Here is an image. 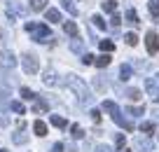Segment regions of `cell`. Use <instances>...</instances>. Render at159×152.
Wrapping results in <instances>:
<instances>
[{"label":"cell","mask_w":159,"mask_h":152,"mask_svg":"<svg viewBox=\"0 0 159 152\" xmlns=\"http://www.w3.org/2000/svg\"><path fill=\"white\" fill-rule=\"evenodd\" d=\"M26 30H28L30 35H33V40L35 42H40V38H45V40H52V33H49V28H47L45 24H26ZM42 40V42H45Z\"/></svg>","instance_id":"1"},{"label":"cell","mask_w":159,"mask_h":152,"mask_svg":"<svg viewBox=\"0 0 159 152\" xmlns=\"http://www.w3.org/2000/svg\"><path fill=\"white\" fill-rule=\"evenodd\" d=\"M66 84H68L70 89H73L75 94H80V101H82V103H89V89L84 87V84H82V80H75V77H68L66 80Z\"/></svg>","instance_id":"2"},{"label":"cell","mask_w":159,"mask_h":152,"mask_svg":"<svg viewBox=\"0 0 159 152\" xmlns=\"http://www.w3.org/2000/svg\"><path fill=\"white\" fill-rule=\"evenodd\" d=\"M21 68H24L28 75H38V70H40V63H38V59H35L33 54H26L24 59H21Z\"/></svg>","instance_id":"3"},{"label":"cell","mask_w":159,"mask_h":152,"mask_svg":"<svg viewBox=\"0 0 159 152\" xmlns=\"http://www.w3.org/2000/svg\"><path fill=\"white\" fill-rule=\"evenodd\" d=\"M145 47H148L150 54H157V52H159V38H157V33L150 30V33L145 35Z\"/></svg>","instance_id":"4"},{"label":"cell","mask_w":159,"mask_h":152,"mask_svg":"<svg viewBox=\"0 0 159 152\" xmlns=\"http://www.w3.org/2000/svg\"><path fill=\"white\" fill-rule=\"evenodd\" d=\"M45 19H47V21H52V24H59V21H61V12L52 7V10H47V12H45Z\"/></svg>","instance_id":"5"},{"label":"cell","mask_w":159,"mask_h":152,"mask_svg":"<svg viewBox=\"0 0 159 152\" xmlns=\"http://www.w3.org/2000/svg\"><path fill=\"white\" fill-rule=\"evenodd\" d=\"M33 131L38 133L40 138H45V136H47V124H45V122H40V119H38V122H33Z\"/></svg>","instance_id":"6"},{"label":"cell","mask_w":159,"mask_h":152,"mask_svg":"<svg viewBox=\"0 0 159 152\" xmlns=\"http://www.w3.org/2000/svg\"><path fill=\"white\" fill-rule=\"evenodd\" d=\"M98 47H101V52H103V54H110V52H115V42H112V40H101Z\"/></svg>","instance_id":"7"},{"label":"cell","mask_w":159,"mask_h":152,"mask_svg":"<svg viewBox=\"0 0 159 152\" xmlns=\"http://www.w3.org/2000/svg\"><path fill=\"white\" fill-rule=\"evenodd\" d=\"M42 82H45L47 87H54V84H56V73H54V70H47V73L42 75Z\"/></svg>","instance_id":"8"},{"label":"cell","mask_w":159,"mask_h":152,"mask_svg":"<svg viewBox=\"0 0 159 152\" xmlns=\"http://www.w3.org/2000/svg\"><path fill=\"white\" fill-rule=\"evenodd\" d=\"M94 63H96V68H108L110 66V54H101L98 59H94Z\"/></svg>","instance_id":"9"},{"label":"cell","mask_w":159,"mask_h":152,"mask_svg":"<svg viewBox=\"0 0 159 152\" xmlns=\"http://www.w3.org/2000/svg\"><path fill=\"white\" fill-rule=\"evenodd\" d=\"M49 122L54 124L56 129H66V127H68V122H66V117H59V115H52V117H49Z\"/></svg>","instance_id":"10"},{"label":"cell","mask_w":159,"mask_h":152,"mask_svg":"<svg viewBox=\"0 0 159 152\" xmlns=\"http://www.w3.org/2000/svg\"><path fill=\"white\" fill-rule=\"evenodd\" d=\"M63 30L68 35H73V38H77V24H75V21H66L63 24Z\"/></svg>","instance_id":"11"},{"label":"cell","mask_w":159,"mask_h":152,"mask_svg":"<svg viewBox=\"0 0 159 152\" xmlns=\"http://www.w3.org/2000/svg\"><path fill=\"white\" fill-rule=\"evenodd\" d=\"M47 108H49V105H47V101H35V105H33V113H47Z\"/></svg>","instance_id":"12"},{"label":"cell","mask_w":159,"mask_h":152,"mask_svg":"<svg viewBox=\"0 0 159 152\" xmlns=\"http://www.w3.org/2000/svg\"><path fill=\"white\" fill-rule=\"evenodd\" d=\"M47 7V0H30V10L40 12V10H45Z\"/></svg>","instance_id":"13"},{"label":"cell","mask_w":159,"mask_h":152,"mask_svg":"<svg viewBox=\"0 0 159 152\" xmlns=\"http://www.w3.org/2000/svg\"><path fill=\"white\" fill-rule=\"evenodd\" d=\"M61 2H63V10H66V12H70L73 16L77 14V7L73 5V0H61Z\"/></svg>","instance_id":"14"},{"label":"cell","mask_w":159,"mask_h":152,"mask_svg":"<svg viewBox=\"0 0 159 152\" xmlns=\"http://www.w3.org/2000/svg\"><path fill=\"white\" fill-rule=\"evenodd\" d=\"M119 80H131V66H122V70H119Z\"/></svg>","instance_id":"15"},{"label":"cell","mask_w":159,"mask_h":152,"mask_svg":"<svg viewBox=\"0 0 159 152\" xmlns=\"http://www.w3.org/2000/svg\"><path fill=\"white\" fill-rule=\"evenodd\" d=\"M70 136H73V138H82V136H84V131H82V127H77V124H73V127H70Z\"/></svg>","instance_id":"16"},{"label":"cell","mask_w":159,"mask_h":152,"mask_svg":"<svg viewBox=\"0 0 159 152\" xmlns=\"http://www.w3.org/2000/svg\"><path fill=\"white\" fill-rule=\"evenodd\" d=\"M126 21H129V24H134V26H138V24H140V21H138V14H136L134 10L126 12Z\"/></svg>","instance_id":"17"},{"label":"cell","mask_w":159,"mask_h":152,"mask_svg":"<svg viewBox=\"0 0 159 152\" xmlns=\"http://www.w3.org/2000/svg\"><path fill=\"white\" fill-rule=\"evenodd\" d=\"M124 40H126V44H131V47H136V44H138V35H136V33H126Z\"/></svg>","instance_id":"18"},{"label":"cell","mask_w":159,"mask_h":152,"mask_svg":"<svg viewBox=\"0 0 159 152\" xmlns=\"http://www.w3.org/2000/svg\"><path fill=\"white\" fill-rule=\"evenodd\" d=\"M103 10H105V12H110V14H112V12L117 10V2H115V0H105V2H103Z\"/></svg>","instance_id":"19"},{"label":"cell","mask_w":159,"mask_h":152,"mask_svg":"<svg viewBox=\"0 0 159 152\" xmlns=\"http://www.w3.org/2000/svg\"><path fill=\"white\" fill-rule=\"evenodd\" d=\"M12 110H14L16 115H24L26 113V108H24V103H19V101H12Z\"/></svg>","instance_id":"20"},{"label":"cell","mask_w":159,"mask_h":152,"mask_svg":"<svg viewBox=\"0 0 159 152\" xmlns=\"http://www.w3.org/2000/svg\"><path fill=\"white\" fill-rule=\"evenodd\" d=\"M126 98H131V101H140V91H138V89H129V91H126Z\"/></svg>","instance_id":"21"},{"label":"cell","mask_w":159,"mask_h":152,"mask_svg":"<svg viewBox=\"0 0 159 152\" xmlns=\"http://www.w3.org/2000/svg\"><path fill=\"white\" fill-rule=\"evenodd\" d=\"M2 63H5V68H14V66H16V59H14V56H12V54H7Z\"/></svg>","instance_id":"22"},{"label":"cell","mask_w":159,"mask_h":152,"mask_svg":"<svg viewBox=\"0 0 159 152\" xmlns=\"http://www.w3.org/2000/svg\"><path fill=\"white\" fill-rule=\"evenodd\" d=\"M91 21H94V26H96V28L105 30V21H103V16H98V14H96V16H94V19H91Z\"/></svg>","instance_id":"23"},{"label":"cell","mask_w":159,"mask_h":152,"mask_svg":"<svg viewBox=\"0 0 159 152\" xmlns=\"http://www.w3.org/2000/svg\"><path fill=\"white\" fill-rule=\"evenodd\" d=\"M140 131L152 133V131H154V124H152V122H143V124H140Z\"/></svg>","instance_id":"24"},{"label":"cell","mask_w":159,"mask_h":152,"mask_svg":"<svg viewBox=\"0 0 159 152\" xmlns=\"http://www.w3.org/2000/svg\"><path fill=\"white\" fill-rule=\"evenodd\" d=\"M21 98H28V101H30V98H35V94L30 91L28 87H24V89H21Z\"/></svg>","instance_id":"25"},{"label":"cell","mask_w":159,"mask_h":152,"mask_svg":"<svg viewBox=\"0 0 159 152\" xmlns=\"http://www.w3.org/2000/svg\"><path fill=\"white\" fill-rule=\"evenodd\" d=\"M110 21H112V28H117V26L122 24V16H119L117 12H112V19H110Z\"/></svg>","instance_id":"26"},{"label":"cell","mask_w":159,"mask_h":152,"mask_svg":"<svg viewBox=\"0 0 159 152\" xmlns=\"http://www.w3.org/2000/svg\"><path fill=\"white\" fill-rule=\"evenodd\" d=\"M150 14L159 16V2H150Z\"/></svg>","instance_id":"27"},{"label":"cell","mask_w":159,"mask_h":152,"mask_svg":"<svg viewBox=\"0 0 159 152\" xmlns=\"http://www.w3.org/2000/svg\"><path fill=\"white\" fill-rule=\"evenodd\" d=\"M14 143H16V145H21V143H26V136H24V133H14Z\"/></svg>","instance_id":"28"},{"label":"cell","mask_w":159,"mask_h":152,"mask_svg":"<svg viewBox=\"0 0 159 152\" xmlns=\"http://www.w3.org/2000/svg\"><path fill=\"white\" fill-rule=\"evenodd\" d=\"M124 143H126V138L122 136V133H119V136L115 138V145H117V147H124Z\"/></svg>","instance_id":"29"},{"label":"cell","mask_w":159,"mask_h":152,"mask_svg":"<svg viewBox=\"0 0 159 152\" xmlns=\"http://www.w3.org/2000/svg\"><path fill=\"white\" fill-rule=\"evenodd\" d=\"M115 108H117V105H115L112 101H105V103H103V110H108V113H112Z\"/></svg>","instance_id":"30"},{"label":"cell","mask_w":159,"mask_h":152,"mask_svg":"<svg viewBox=\"0 0 159 152\" xmlns=\"http://www.w3.org/2000/svg\"><path fill=\"white\" fill-rule=\"evenodd\" d=\"M7 96H10V89L0 84V101H2V98H7Z\"/></svg>","instance_id":"31"},{"label":"cell","mask_w":159,"mask_h":152,"mask_svg":"<svg viewBox=\"0 0 159 152\" xmlns=\"http://www.w3.org/2000/svg\"><path fill=\"white\" fill-rule=\"evenodd\" d=\"M129 115H134V117H138V115H143V108H129Z\"/></svg>","instance_id":"32"},{"label":"cell","mask_w":159,"mask_h":152,"mask_svg":"<svg viewBox=\"0 0 159 152\" xmlns=\"http://www.w3.org/2000/svg\"><path fill=\"white\" fill-rule=\"evenodd\" d=\"M70 47H73V52H82V42H77V38H75V42Z\"/></svg>","instance_id":"33"},{"label":"cell","mask_w":159,"mask_h":152,"mask_svg":"<svg viewBox=\"0 0 159 152\" xmlns=\"http://www.w3.org/2000/svg\"><path fill=\"white\" fill-rule=\"evenodd\" d=\"M82 63H87V66L94 63V56H91V54H84V56H82Z\"/></svg>","instance_id":"34"},{"label":"cell","mask_w":159,"mask_h":152,"mask_svg":"<svg viewBox=\"0 0 159 152\" xmlns=\"http://www.w3.org/2000/svg\"><path fill=\"white\" fill-rule=\"evenodd\" d=\"M91 119H94L96 124L101 122V113H98V110H91Z\"/></svg>","instance_id":"35"},{"label":"cell","mask_w":159,"mask_h":152,"mask_svg":"<svg viewBox=\"0 0 159 152\" xmlns=\"http://www.w3.org/2000/svg\"><path fill=\"white\" fill-rule=\"evenodd\" d=\"M52 152H63V143H56V145L52 147Z\"/></svg>","instance_id":"36"},{"label":"cell","mask_w":159,"mask_h":152,"mask_svg":"<svg viewBox=\"0 0 159 152\" xmlns=\"http://www.w3.org/2000/svg\"><path fill=\"white\" fill-rule=\"evenodd\" d=\"M98 152H110V147H105V145H101V147H98Z\"/></svg>","instance_id":"37"},{"label":"cell","mask_w":159,"mask_h":152,"mask_svg":"<svg viewBox=\"0 0 159 152\" xmlns=\"http://www.w3.org/2000/svg\"><path fill=\"white\" fill-rule=\"evenodd\" d=\"M0 38H2V28H0Z\"/></svg>","instance_id":"38"},{"label":"cell","mask_w":159,"mask_h":152,"mask_svg":"<svg viewBox=\"0 0 159 152\" xmlns=\"http://www.w3.org/2000/svg\"><path fill=\"white\" fill-rule=\"evenodd\" d=\"M122 152H131V150H122Z\"/></svg>","instance_id":"39"},{"label":"cell","mask_w":159,"mask_h":152,"mask_svg":"<svg viewBox=\"0 0 159 152\" xmlns=\"http://www.w3.org/2000/svg\"><path fill=\"white\" fill-rule=\"evenodd\" d=\"M0 152H7V150H0Z\"/></svg>","instance_id":"40"},{"label":"cell","mask_w":159,"mask_h":152,"mask_svg":"<svg viewBox=\"0 0 159 152\" xmlns=\"http://www.w3.org/2000/svg\"><path fill=\"white\" fill-rule=\"evenodd\" d=\"M0 56H2V52H0Z\"/></svg>","instance_id":"41"}]
</instances>
